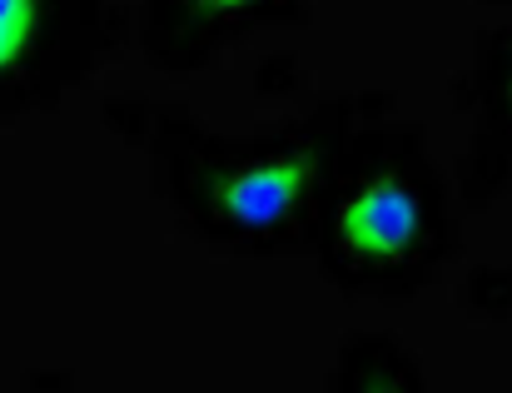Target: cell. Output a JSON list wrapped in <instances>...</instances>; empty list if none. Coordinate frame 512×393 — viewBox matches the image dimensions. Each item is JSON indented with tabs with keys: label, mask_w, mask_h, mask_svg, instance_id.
<instances>
[{
	"label": "cell",
	"mask_w": 512,
	"mask_h": 393,
	"mask_svg": "<svg viewBox=\"0 0 512 393\" xmlns=\"http://www.w3.org/2000/svg\"><path fill=\"white\" fill-rule=\"evenodd\" d=\"M373 110L388 95H324L269 130L224 135L189 105L120 95L105 100V125L150 160V190L184 239L224 259H299L343 145Z\"/></svg>",
	"instance_id": "obj_1"
},
{
	"label": "cell",
	"mask_w": 512,
	"mask_h": 393,
	"mask_svg": "<svg viewBox=\"0 0 512 393\" xmlns=\"http://www.w3.org/2000/svg\"><path fill=\"white\" fill-rule=\"evenodd\" d=\"M343 299L408 304L458 254V199L423 125L373 110L353 125L319 209L314 249Z\"/></svg>",
	"instance_id": "obj_2"
},
{
	"label": "cell",
	"mask_w": 512,
	"mask_h": 393,
	"mask_svg": "<svg viewBox=\"0 0 512 393\" xmlns=\"http://www.w3.org/2000/svg\"><path fill=\"white\" fill-rule=\"evenodd\" d=\"M130 40L115 0H0V125L50 115Z\"/></svg>",
	"instance_id": "obj_3"
},
{
	"label": "cell",
	"mask_w": 512,
	"mask_h": 393,
	"mask_svg": "<svg viewBox=\"0 0 512 393\" xmlns=\"http://www.w3.org/2000/svg\"><path fill=\"white\" fill-rule=\"evenodd\" d=\"M314 20V0H140L130 40L165 75H199L254 30H294Z\"/></svg>",
	"instance_id": "obj_4"
},
{
	"label": "cell",
	"mask_w": 512,
	"mask_h": 393,
	"mask_svg": "<svg viewBox=\"0 0 512 393\" xmlns=\"http://www.w3.org/2000/svg\"><path fill=\"white\" fill-rule=\"evenodd\" d=\"M508 75H512V40L503 25L478 30L473 35V55L468 65L453 75L448 95L453 110L473 125V140L463 145L458 165H453V199L468 214L493 209L508 195V170H512V105H508Z\"/></svg>",
	"instance_id": "obj_5"
},
{
	"label": "cell",
	"mask_w": 512,
	"mask_h": 393,
	"mask_svg": "<svg viewBox=\"0 0 512 393\" xmlns=\"http://www.w3.org/2000/svg\"><path fill=\"white\" fill-rule=\"evenodd\" d=\"M329 393H423L428 379L418 369V359L408 354V344H398L393 334H343L334 369L324 379Z\"/></svg>",
	"instance_id": "obj_6"
},
{
	"label": "cell",
	"mask_w": 512,
	"mask_h": 393,
	"mask_svg": "<svg viewBox=\"0 0 512 393\" xmlns=\"http://www.w3.org/2000/svg\"><path fill=\"white\" fill-rule=\"evenodd\" d=\"M458 304H463V314H468V319L503 324V319H508V269L478 264V269L458 284Z\"/></svg>",
	"instance_id": "obj_7"
},
{
	"label": "cell",
	"mask_w": 512,
	"mask_h": 393,
	"mask_svg": "<svg viewBox=\"0 0 512 393\" xmlns=\"http://www.w3.org/2000/svg\"><path fill=\"white\" fill-rule=\"evenodd\" d=\"M478 5H508V0H478Z\"/></svg>",
	"instance_id": "obj_8"
}]
</instances>
